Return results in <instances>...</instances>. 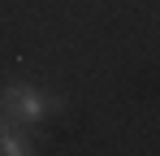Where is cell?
<instances>
[{
    "mask_svg": "<svg viewBox=\"0 0 160 156\" xmlns=\"http://www.w3.org/2000/svg\"><path fill=\"white\" fill-rule=\"evenodd\" d=\"M0 108L13 117V122H39V117H48L56 104L48 96H39L35 87H22V82H13V87H4V96H0Z\"/></svg>",
    "mask_w": 160,
    "mask_h": 156,
    "instance_id": "cell-1",
    "label": "cell"
},
{
    "mask_svg": "<svg viewBox=\"0 0 160 156\" xmlns=\"http://www.w3.org/2000/svg\"><path fill=\"white\" fill-rule=\"evenodd\" d=\"M0 152L4 156H26V152H35V148H30L26 139H18V134H4V139H0Z\"/></svg>",
    "mask_w": 160,
    "mask_h": 156,
    "instance_id": "cell-2",
    "label": "cell"
},
{
    "mask_svg": "<svg viewBox=\"0 0 160 156\" xmlns=\"http://www.w3.org/2000/svg\"><path fill=\"white\" fill-rule=\"evenodd\" d=\"M4 134H13V117H9V113L0 108V139H4Z\"/></svg>",
    "mask_w": 160,
    "mask_h": 156,
    "instance_id": "cell-3",
    "label": "cell"
}]
</instances>
